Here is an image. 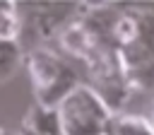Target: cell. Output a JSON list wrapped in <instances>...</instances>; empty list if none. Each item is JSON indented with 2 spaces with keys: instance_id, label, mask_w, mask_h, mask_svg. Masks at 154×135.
I'll use <instances>...</instances> for the list:
<instances>
[{
  "instance_id": "6da1fadb",
  "label": "cell",
  "mask_w": 154,
  "mask_h": 135,
  "mask_svg": "<svg viewBox=\"0 0 154 135\" xmlns=\"http://www.w3.org/2000/svg\"><path fill=\"white\" fill-rule=\"evenodd\" d=\"M108 39L132 92L154 89V10L111 7Z\"/></svg>"
},
{
  "instance_id": "7a4b0ae2",
  "label": "cell",
  "mask_w": 154,
  "mask_h": 135,
  "mask_svg": "<svg viewBox=\"0 0 154 135\" xmlns=\"http://www.w3.org/2000/svg\"><path fill=\"white\" fill-rule=\"evenodd\" d=\"M22 65L26 68V75L31 82L34 104H41V106L55 108L58 101L70 89L82 84V75L77 65L65 53H60L55 46L24 48Z\"/></svg>"
},
{
  "instance_id": "3957f363",
  "label": "cell",
  "mask_w": 154,
  "mask_h": 135,
  "mask_svg": "<svg viewBox=\"0 0 154 135\" xmlns=\"http://www.w3.org/2000/svg\"><path fill=\"white\" fill-rule=\"evenodd\" d=\"M111 113L113 111L87 84L70 89L55 106L63 135H103Z\"/></svg>"
},
{
  "instance_id": "277c9868",
  "label": "cell",
  "mask_w": 154,
  "mask_h": 135,
  "mask_svg": "<svg viewBox=\"0 0 154 135\" xmlns=\"http://www.w3.org/2000/svg\"><path fill=\"white\" fill-rule=\"evenodd\" d=\"M19 7H22L19 10L22 36L26 34L31 39L26 48L55 46L60 29L77 12V2H31V5H19Z\"/></svg>"
},
{
  "instance_id": "5b68a950",
  "label": "cell",
  "mask_w": 154,
  "mask_h": 135,
  "mask_svg": "<svg viewBox=\"0 0 154 135\" xmlns=\"http://www.w3.org/2000/svg\"><path fill=\"white\" fill-rule=\"evenodd\" d=\"M17 135H63L58 116H55V108L41 106V104H31L26 108V113L22 116Z\"/></svg>"
},
{
  "instance_id": "8992f818",
  "label": "cell",
  "mask_w": 154,
  "mask_h": 135,
  "mask_svg": "<svg viewBox=\"0 0 154 135\" xmlns=\"http://www.w3.org/2000/svg\"><path fill=\"white\" fill-rule=\"evenodd\" d=\"M103 135H152V130L142 116L128 113V111H116V113H111Z\"/></svg>"
},
{
  "instance_id": "52a82bcc",
  "label": "cell",
  "mask_w": 154,
  "mask_h": 135,
  "mask_svg": "<svg viewBox=\"0 0 154 135\" xmlns=\"http://www.w3.org/2000/svg\"><path fill=\"white\" fill-rule=\"evenodd\" d=\"M19 36H22L19 5L12 0H0V39L19 43Z\"/></svg>"
},
{
  "instance_id": "ba28073f",
  "label": "cell",
  "mask_w": 154,
  "mask_h": 135,
  "mask_svg": "<svg viewBox=\"0 0 154 135\" xmlns=\"http://www.w3.org/2000/svg\"><path fill=\"white\" fill-rule=\"evenodd\" d=\"M22 55H24V51H22V46H19L17 41H5V39H0V84L7 82V80L19 70Z\"/></svg>"
},
{
  "instance_id": "9c48e42d",
  "label": "cell",
  "mask_w": 154,
  "mask_h": 135,
  "mask_svg": "<svg viewBox=\"0 0 154 135\" xmlns=\"http://www.w3.org/2000/svg\"><path fill=\"white\" fill-rule=\"evenodd\" d=\"M144 121H147V125H149V130H152V135H154V106H152V111H149V116H147Z\"/></svg>"
},
{
  "instance_id": "30bf717a",
  "label": "cell",
  "mask_w": 154,
  "mask_h": 135,
  "mask_svg": "<svg viewBox=\"0 0 154 135\" xmlns=\"http://www.w3.org/2000/svg\"><path fill=\"white\" fill-rule=\"evenodd\" d=\"M0 135H7V130H5V125H0Z\"/></svg>"
}]
</instances>
